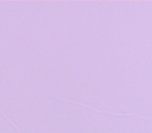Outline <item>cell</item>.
<instances>
[{
  "label": "cell",
  "instance_id": "cell-1",
  "mask_svg": "<svg viewBox=\"0 0 152 133\" xmlns=\"http://www.w3.org/2000/svg\"><path fill=\"white\" fill-rule=\"evenodd\" d=\"M59 100L64 102H67V103H72L75 104V105H79L83 106L85 108H88V109L92 110V111L98 112V113H103V114H110V116H137L139 118H142V120H148V121H152V118H149V116H143L137 114V112H125V113H121V112H114V111H108V110H103V109H99V108L93 107L91 105H88L86 103H83V102L76 101V100H71V99H66V98H59Z\"/></svg>",
  "mask_w": 152,
  "mask_h": 133
}]
</instances>
